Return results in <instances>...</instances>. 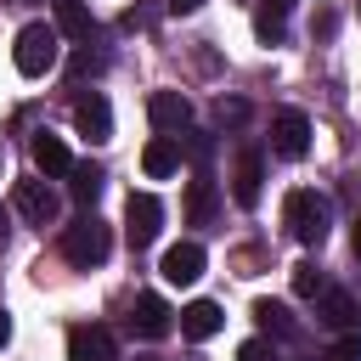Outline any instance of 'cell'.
<instances>
[{"label":"cell","instance_id":"12","mask_svg":"<svg viewBox=\"0 0 361 361\" xmlns=\"http://www.w3.org/2000/svg\"><path fill=\"white\" fill-rule=\"evenodd\" d=\"M17 209H23V220H34V226H51L56 220V192L45 186V180H17Z\"/></svg>","mask_w":361,"mask_h":361},{"label":"cell","instance_id":"16","mask_svg":"<svg viewBox=\"0 0 361 361\" xmlns=\"http://www.w3.org/2000/svg\"><path fill=\"white\" fill-rule=\"evenodd\" d=\"M316 316H322L327 327H338V333H350V327L361 322V305H355L350 293H338V288H327V293H322V305H316Z\"/></svg>","mask_w":361,"mask_h":361},{"label":"cell","instance_id":"20","mask_svg":"<svg viewBox=\"0 0 361 361\" xmlns=\"http://www.w3.org/2000/svg\"><path fill=\"white\" fill-rule=\"evenodd\" d=\"M209 214H214V186H209V180H192V186H186V220L203 226Z\"/></svg>","mask_w":361,"mask_h":361},{"label":"cell","instance_id":"6","mask_svg":"<svg viewBox=\"0 0 361 361\" xmlns=\"http://www.w3.org/2000/svg\"><path fill=\"white\" fill-rule=\"evenodd\" d=\"M271 147H276L282 158H305V152H310V118H305L299 107H282V113L271 118Z\"/></svg>","mask_w":361,"mask_h":361},{"label":"cell","instance_id":"7","mask_svg":"<svg viewBox=\"0 0 361 361\" xmlns=\"http://www.w3.org/2000/svg\"><path fill=\"white\" fill-rule=\"evenodd\" d=\"M73 130H79L85 141H113V107H107L102 90H90V96L73 102Z\"/></svg>","mask_w":361,"mask_h":361},{"label":"cell","instance_id":"29","mask_svg":"<svg viewBox=\"0 0 361 361\" xmlns=\"http://www.w3.org/2000/svg\"><path fill=\"white\" fill-rule=\"evenodd\" d=\"M271 6H282V11H288V6H293V0H271Z\"/></svg>","mask_w":361,"mask_h":361},{"label":"cell","instance_id":"28","mask_svg":"<svg viewBox=\"0 0 361 361\" xmlns=\"http://www.w3.org/2000/svg\"><path fill=\"white\" fill-rule=\"evenodd\" d=\"M355 254H361V214H355Z\"/></svg>","mask_w":361,"mask_h":361},{"label":"cell","instance_id":"5","mask_svg":"<svg viewBox=\"0 0 361 361\" xmlns=\"http://www.w3.org/2000/svg\"><path fill=\"white\" fill-rule=\"evenodd\" d=\"M147 118H152L158 135H180V130L192 124V102H186L180 90H152V96H147Z\"/></svg>","mask_w":361,"mask_h":361},{"label":"cell","instance_id":"30","mask_svg":"<svg viewBox=\"0 0 361 361\" xmlns=\"http://www.w3.org/2000/svg\"><path fill=\"white\" fill-rule=\"evenodd\" d=\"M135 361H164V355H135Z\"/></svg>","mask_w":361,"mask_h":361},{"label":"cell","instance_id":"25","mask_svg":"<svg viewBox=\"0 0 361 361\" xmlns=\"http://www.w3.org/2000/svg\"><path fill=\"white\" fill-rule=\"evenodd\" d=\"M96 68H102V56H90V51H79V56H73V73H96Z\"/></svg>","mask_w":361,"mask_h":361},{"label":"cell","instance_id":"19","mask_svg":"<svg viewBox=\"0 0 361 361\" xmlns=\"http://www.w3.org/2000/svg\"><path fill=\"white\" fill-rule=\"evenodd\" d=\"M254 322H259L265 333H276V338L293 333V316H288V305H276V299H254Z\"/></svg>","mask_w":361,"mask_h":361},{"label":"cell","instance_id":"9","mask_svg":"<svg viewBox=\"0 0 361 361\" xmlns=\"http://www.w3.org/2000/svg\"><path fill=\"white\" fill-rule=\"evenodd\" d=\"M130 327H135L141 338H164V333L175 327V310H169L158 293H135V305H130Z\"/></svg>","mask_w":361,"mask_h":361},{"label":"cell","instance_id":"8","mask_svg":"<svg viewBox=\"0 0 361 361\" xmlns=\"http://www.w3.org/2000/svg\"><path fill=\"white\" fill-rule=\"evenodd\" d=\"M259 180H265V158H259L254 147H243V152L231 158V197H237L243 209H254V203H259Z\"/></svg>","mask_w":361,"mask_h":361},{"label":"cell","instance_id":"22","mask_svg":"<svg viewBox=\"0 0 361 361\" xmlns=\"http://www.w3.org/2000/svg\"><path fill=\"white\" fill-rule=\"evenodd\" d=\"M254 28H259V39H282V6H265L254 17Z\"/></svg>","mask_w":361,"mask_h":361},{"label":"cell","instance_id":"2","mask_svg":"<svg viewBox=\"0 0 361 361\" xmlns=\"http://www.w3.org/2000/svg\"><path fill=\"white\" fill-rule=\"evenodd\" d=\"M282 226H288L305 248H322V243H327V197L310 192V186H293L288 203H282Z\"/></svg>","mask_w":361,"mask_h":361},{"label":"cell","instance_id":"21","mask_svg":"<svg viewBox=\"0 0 361 361\" xmlns=\"http://www.w3.org/2000/svg\"><path fill=\"white\" fill-rule=\"evenodd\" d=\"M293 293H299V299H322V293H327V288H322V265L299 259V265H293Z\"/></svg>","mask_w":361,"mask_h":361},{"label":"cell","instance_id":"24","mask_svg":"<svg viewBox=\"0 0 361 361\" xmlns=\"http://www.w3.org/2000/svg\"><path fill=\"white\" fill-rule=\"evenodd\" d=\"M327 361H361V338H355V333H344V338L327 350Z\"/></svg>","mask_w":361,"mask_h":361},{"label":"cell","instance_id":"10","mask_svg":"<svg viewBox=\"0 0 361 361\" xmlns=\"http://www.w3.org/2000/svg\"><path fill=\"white\" fill-rule=\"evenodd\" d=\"M164 282H175V288H192L197 276H203V248L197 243H175V248H164Z\"/></svg>","mask_w":361,"mask_h":361},{"label":"cell","instance_id":"23","mask_svg":"<svg viewBox=\"0 0 361 361\" xmlns=\"http://www.w3.org/2000/svg\"><path fill=\"white\" fill-rule=\"evenodd\" d=\"M237 361H276V350H271L265 338H243V344H237Z\"/></svg>","mask_w":361,"mask_h":361},{"label":"cell","instance_id":"14","mask_svg":"<svg viewBox=\"0 0 361 361\" xmlns=\"http://www.w3.org/2000/svg\"><path fill=\"white\" fill-rule=\"evenodd\" d=\"M141 169H147L152 180L175 175V169H180V141H175V135H152V141L141 147Z\"/></svg>","mask_w":361,"mask_h":361},{"label":"cell","instance_id":"4","mask_svg":"<svg viewBox=\"0 0 361 361\" xmlns=\"http://www.w3.org/2000/svg\"><path fill=\"white\" fill-rule=\"evenodd\" d=\"M158 226H164V203L152 192H130V203H124V237H130V248H152Z\"/></svg>","mask_w":361,"mask_h":361},{"label":"cell","instance_id":"26","mask_svg":"<svg viewBox=\"0 0 361 361\" xmlns=\"http://www.w3.org/2000/svg\"><path fill=\"white\" fill-rule=\"evenodd\" d=\"M197 6H203V0H169V11H180V17H186V11H197Z\"/></svg>","mask_w":361,"mask_h":361},{"label":"cell","instance_id":"11","mask_svg":"<svg viewBox=\"0 0 361 361\" xmlns=\"http://www.w3.org/2000/svg\"><path fill=\"white\" fill-rule=\"evenodd\" d=\"M68 361H118V344L107 327H73L68 333Z\"/></svg>","mask_w":361,"mask_h":361},{"label":"cell","instance_id":"17","mask_svg":"<svg viewBox=\"0 0 361 361\" xmlns=\"http://www.w3.org/2000/svg\"><path fill=\"white\" fill-rule=\"evenodd\" d=\"M102 186H107L102 164H73V169H68V192H73V203H96Z\"/></svg>","mask_w":361,"mask_h":361},{"label":"cell","instance_id":"3","mask_svg":"<svg viewBox=\"0 0 361 361\" xmlns=\"http://www.w3.org/2000/svg\"><path fill=\"white\" fill-rule=\"evenodd\" d=\"M62 254L73 259V265H102L107 254H113V231H107V220H96V214H79L68 231H62Z\"/></svg>","mask_w":361,"mask_h":361},{"label":"cell","instance_id":"1","mask_svg":"<svg viewBox=\"0 0 361 361\" xmlns=\"http://www.w3.org/2000/svg\"><path fill=\"white\" fill-rule=\"evenodd\" d=\"M56 56H62V34H56L51 23H28V28H17L11 62H17L23 79H45V73L56 68Z\"/></svg>","mask_w":361,"mask_h":361},{"label":"cell","instance_id":"27","mask_svg":"<svg viewBox=\"0 0 361 361\" xmlns=\"http://www.w3.org/2000/svg\"><path fill=\"white\" fill-rule=\"evenodd\" d=\"M6 344H11V316L0 310V350H6Z\"/></svg>","mask_w":361,"mask_h":361},{"label":"cell","instance_id":"18","mask_svg":"<svg viewBox=\"0 0 361 361\" xmlns=\"http://www.w3.org/2000/svg\"><path fill=\"white\" fill-rule=\"evenodd\" d=\"M51 6H56V34H68V39L90 34V6L85 0H51Z\"/></svg>","mask_w":361,"mask_h":361},{"label":"cell","instance_id":"15","mask_svg":"<svg viewBox=\"0 0 361 361\" xmlns=\"http://www.w3.org/2000/svg\"><path fill=\"white\" fill-rule=\"evenodd\" d=\"M28 152H34V169H39V175H68V169H73V158H68L62 135H45V130H39Z\"/></svg>","mask_w":361,"mask_h":361},{"label":"cell","instance_id":"13","mask_svg":"<svg viewBox=\"0 0 361 361\" xmlns=\"http://www.w3.org/2000/svg\"><path fill=\"white\" fill-rule=\"evenodd\" d=\"M220 327H226V310H220L214 299H192V305L180 310V333H186V338H214Z\"/></svg>","mask_w":361,"mask_h":361}]
</instances>
